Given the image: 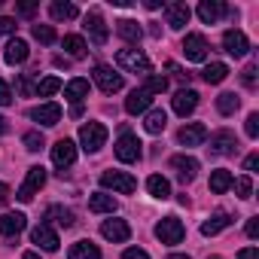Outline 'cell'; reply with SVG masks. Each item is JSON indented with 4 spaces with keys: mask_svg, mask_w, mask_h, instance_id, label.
Returning a JSON list of instances; mask_svg holds the SVG:
<instances>
[{
    "mask_svg": "<svg viewBox=\"0 0 259 259\" xmlns=\"http://www.w3.org/2000/svg\"><path fill=\"white\" fill-rule=\"evenodd\" d=\"M7 132H10V125H7V119H4V116H0V135H7Z\"/></svg>",
    "mask_w": 259,
    "mask_h": 259,
    "instance_id": "54",
    "label": "cell"
},
{
    "mask_svg": "<svg viewBox=\"0 0 259 259\" xmlns=\"http://www.w3.org/2000/svg\"><path fill=\"white\" fill-rule=\"evenodd\" d=\"M34 10H37V4H22V7H19V13H22V16H31Z\"/></svg>",
    "mask_w": 259,
    "mask_h": 259,
    "instance_id": "53",
    "label": "cell"
},
{
    "mask_svg": "<svg viewBox=\"0 0 259 259\" xmlns=\"http://www.w3.org/2000/svg\"><path fill=\"white\" fill-rule=\"evenodd\" d=\"M165 13H168V25H171L174 31H183V28L189 25V16H192L186 4H168Z\"/></svg>",
    "mask_w": 259,
    "mask_h": 259,
    "instance_id": "22",
    "label": "cell"
},
{
    "mask_svg": "<svg viewBox=\"0 0 259 259\" xmlns=\"http://www.w3.org/2000/svg\"><path fill=\"white\" fill-rule=\"evenodd\" d=\"M31 119L34 122H40V125H58V119H61V107L58 104H40V107H34L31 110Z\"/></svg>",
    "mask_w": 259,
    "mask_h": 259,
    "instance_id": "18",
    "label": "cell"
},
{
    "mask_svg": "<svg viewBox=\"0 0 259 259\" xmlns=\"http://www.w3.org/2000/svg\"><path fill=\"white\" fill-rule=\"evenodd\" d=\"M168 259H189V256H183V253H171Z\"/></svg>",
    "mask_w": 259,
    "mask_h": 259,
    "instance_id": "56",
    "label": "cell"
},
{
    "mask_svg": "<svg viewBox=\"0 0 259 259\" xmlns=\"http://www.w3.org/2000/svg\"><path fill=\"white\" fill-rule=\"evenodd\" d=\"M116 31H119V37H122L125 43H138V40L144 37V28H141L138 22H132V19H122V22L116 25Z\"/></svg>",
    "mask_w": 259,
    "mask_h": 259,
    "instance_id": "27",
    "label": "cell"
},
{
    "mask_svg": "<svg viewBox=\"0 0 259 259\" xmlns=\"http://www.w3.org/2000/svg\"><path fill=\"white\" fill-rule=\"evenodd\" d=\"M232 186H235L238 198H250V195H253V180H250V174H244V177L232 180Z\"/></svg>",
    "mask_w": 259,
    "mask_h": 259,
    "instance_id": "40",
    "label": "cell"
},
{
    "mask_svg": "<svg viewBox=\"0 0 259 259\" xmlns=\"http://www.w3.org/2000/svg\"><path fill=\"white\" fill-rule=\"evenodd\" d=\"M165 89H168V79L159 76V73H150L147 82H144V92H147V95H162Z\"/></svg>",
    "mask_w": 259,
    "mask_h": 259,
    "instance_id": "37",
    "label": "cell"
},
{
    "mask_svg": "<svg viewBox=\"0 0 259 259\" xmlns=\"http://www.w3.org/2000/svg\"><path fill=\"white\" fill-rule=\"evenodd\" d=\"M229 223H232V217H229L226 210H217V213H210V217L201 223V235H204V238H213V235H220Z\"/></svg>",
    "mask_w": 259,
    "mask_h": 259,
    "instance_id": "23",
    "label": "cell"
},
{
    "mask_svg": "<svg viewBox=\"0 0 259 259\" xmlns=\"http://www.w3.org/2000/svg\"><path fill=\"white\" fill-rule=\"evenodd\" d=\"M165 125H168L165 110H150V113H147V119H144V128H147L150 135H162V132H165Z\"/></svg>",
    "mask_w": 259,
    "mask_h": 259,
    "instance_id": "29",
    "label": "cell"
},
{
    "mask_svg": "<svg viewBox=\"0 0 259 259\" xmlns=\"http://www.w3.org/2000/svg\"><path fill=\"white\" fill-rule=\"evenodd\" d=\"M19 92L31 95V76H28V73H22V79H19Z\"/></svg>",
    "mask_w": 259,
    "mask_h": 259,
    "instance_id": "51",
    "label": "cell"
},
{
    "mask_svg": "<svg viewBox=\"0 0 259 259\" xmlns=\"http://www.w3.org/2000/svg\"><path fill=\"white\" fill-rule=\"evenodd\" d=\"M43 183H46V168H40V165H34V168H28V177H25V183L19 186V201H31L40 189H43Z\"/></svg>",
    "mask_w": 259,
    "mask_h": 259,
    "instance_id": "4",
    "label": "cell"
},
{
    "mask_svg": "<svg viewBox=\"0 0 259 259\" xmlns=\"http://www.w3.org/2000/svg\"><path fill=\"white\" fill-rule=\"evenodd\" d=\"M67 259H101V250L92 241H76V244H70Z\"/></svg>",
    "mask_w": 259,
    "mask_h": 259,
    "instance_id": "26",
    "label": "cell"
},
{
    "mask_svg": "<svg viewBox=\"0 0 259 259\" xmlns=\"http://www.w3.org/2000/svg\"><path fill=\"white\" fill-rule=\"evenodd\" d=\"M204 138H207V128H204L201 122H189V125H183L180 132H177V141H180L183 147H201Z\"/></svg>",
    "mask_w": 259,
    "mask_h": 259,
    "instance_id": "11",
    "label": "cell"
},
{
    "mask_svg": "<svg viewBox=\"0 0 259 259\" xmlns=\"http://www.w3.org/2000/svg\"><path fill=\"white\" fill-rule=\"evenodd\" d=\"M213 156H232L235 150H238V138L232 135V132H217L213 138H210V147H207Z\"/></svg>",
    "mask_w": 259,
    "mask_h": 259,
    "instance_id": "13",
    "label": "cell"
},
{
    "mask_svg": "<svg viewBox=\"0 0 259 259\" xmlns=\"http://www.w3.org/2000/svg\"><path fill=\"white\" fill-rule=\"evenodd\" d=\"M16 31V19H7V16H0V37H7Z\"/></svg>",
    "mask_w": 259,
    "mask_h": 259,
    "instance_id": "45",
    "label": "cell"
},
{
    "mask_svg": "<svg viewBox=\"0 0 259 259\" xmlns=\"http://www.w3.org/2000/svg\"><path fill=\"white\" fill-rule=\"evenodd\" d=\"M28 55H31V52H28V43L16 37V40H10V46H7V55H4V61L16 67V64H25V61H28Z\"/></svg>",
    "mask_w": 259,
    "mask_h": 259,
    "instance_id": "25",
    "label": "cell"
},
{
    "mask_svg": "<svg viewBox=\"0 0 259 259\" xmlns=\"http://www.w3.org/2000/svg\"><path fill=\"white\" fill-rule=\"evenodd\" d=\"M22 259H40V256H37V253H34V250H28V253H25V256H22Z\"/></svg>",
    "mask_w": 259,
    "mask_h": 259,
    "instance_id": "55",
    "label": "cell"
},
{
    "mask_svg": "<svg viewBox=\"0 0 259 259\" xmlns=\"http://www.w3.org/2000/svg\"><path fill=\"white\" fill-rule=\"evenodd\" d=\"M85 31H89V37H92V43H95V46H104V43H107V37H110V31H107V25H104L101 13H89V16H85Z\"/></svg>",
    "mask_w": 259,
    "mask_h": 259,
    "instance_id": "14",
    "label": "cell"
},
{
    "mask_svg": "<svg viewBox=\"0 0 259 259\" xmlns=\"http://www.w3.org/2000/svg\"><path fill=\"white\" fill-rule=\"evenodd\" d=\"M58 89H61V79H58V76H46V79L37 82V95H40V98H49V95H55Z\"/></svg>",
    "mask_w": 259,
    "mask_h": 259,
    "instance_id": "38",
    "label": "cell"
},
{
    "mask_svg": "<svg viewBox=\"0 0 259 259\" xmlns=\"http://www.w3.org/2000/svg\"><path fill=\"white\" fill-rule=\"evenodd\" d=\"M52 162H55L58 168H70V165L76 162V144L67 141V138H61V141L52 147Z\"/></svg>",
    "mask_w": 259,
    "mask_h": 259,
    "instance_id": "12",
    "label": "cell"
},
{
    "mask_svg": "<svg viewBox=\"0 0 259 259\" xmlns=\"http://www.w3.org/2000/svg\"><path fill=\"white\" fill-rule=\"evenodd\" d=\"M256 73H259V70H256V64H247V67H244L241 79H244V85H247V89H253V85H256Z\"/></svg>",
    "mask_w": 259,
    "mask_h": 259,
    "instance_id": "43",
    "label": "cell"
},
{
    "mask_svg": "<svg viewBox=\"0 0 259 259\" xmlns=\"http://www.w3.org/2000/svg\"><path fill=\"white\" fill-rule=\"evenodd\" d=\"M85 95H89V79H70V82L64 85V98L73 101V104H79Z\"/></svg>",
    "mask_w": 259,
    "mask_h": 259,
    "instance_id": "31",
    "label": "cell"
},
{
    "mask_svg": "<svg viewBox=\"0 0 259 259\" xmlns=\"http://www.w3.org/2000/svg\"><path fill=\"white\" fill-rule=\"evenodd\" d=\"M31 34H34V40H40V43H55V28L52 25H34L31 28Z\"/></svg>",
    "mask_w": 259,
    "mask_h": 259,
    "instance_id": "39",
    "label": "cell"
},
{
    "mask_svg": "<svg viewBox=\"0 0 259 259\" xmlns=\"http://www.w3.org/2000/svg\"><path fill=\"white\" fill-rule=\"evenodd\" d=\"M223 49L229 52V55H235V58H244L247 52H250V40L244 37V31H226L223 34Z\"/></svg>",
    "mask_w": 259,
    "mask_h": 259,
    "instance_id": "8",
    "label": "cell"
},
{
    "mask_svg": "<svg viewBox=\"0 0 259 259\" xmlns=\"http://www.w3.org/2000/svg\"><path fill=\"white\" fill-rule=\"evenodd\" d=\"M238 104H241V101H238L235 92H223V95L217 98V110H220L223 116H232V113L238 110Z\"/></svg>",
    "mask_w": 259,
    "mask_h": 259,
    "instance_id": "35",
    "label": "cell"
},
{
    "mask_svg": "<svg viewBox=\"0 0 259 259\" xmlns=\"http://www.w3.org/2000/svg\"><path fill=\"white\" fill-rule=\"evenodd\" d=\"M165 67H168V70H171V73H174V76H177V79H180V82H189V73H183V70H180V67H177V64H174V61H168V64H165Z\"/></svg>",
    "mask_w": 259,
    "mask_h": 259,
    "instance_id": "48",
    "label": "cell"
},
{
    "mask_svg": "<svg viewBox=\"0 0 259 259\" xmlns=\"http://www.w3.org/2000/svg\"><path fill=\"white\" fill-rule=\"evenodd\" d=\"M19 232H25V213H4L0 217V235L4 238H16Z\"/></svg>",
    "mask_w": 259,
    "mask_h": 259,
    "instance_id": "24",
    "label": "cell"
},
{
    "mask_svg": "<svg viewBox=\"0 0 259 259\" xmlns=\"http://www.w3.org/2000/svg\"><path fill=\"white\" fill-rule=\"evenodd\" d=\"M210 259H223V256H210Z\"/></svg>",
    "mask_w": 259,
    "mask_h": 259,
    "instance_id": "57",
    "label": "cell"
},
{
    "mask_svg": "<svg viewBox=\"0 0 259 259\" xmlns=\"http://www.w3.org/2000/svg\"><path fill=\"white\" fill-rule=\"evenodd\" d=\"M22 141H25V150H31V153H40L43 150V135L40 132H28Z\"/></svg>",
    "mask_w": 259,
    "mask_h": 259,
    "instance_id": "41",
    "label": "cell"
},
{
    "mask_svg": "<svg viewBox=\"0 0 259 259\" xmlns=\"http://www.w3.org/2000/svg\"><path fill=\"white\" fill-rule=\"evenodd\" d=\"M238 259H259V250H256V247H244V250L238 253Z\"/></svg>",
    "mask_w": 259,
    "mask_h": 259,
    "instance_id": "50",
    "label": "cell"
},
{
    "mask_svg": "<svg viewBox=\"0 0 259 259\" xmlns=\"http://www.w3.org/2000/svg\"><path fill=\"white\" fill-rule=\"evenodd\" d=\"M79 144H82L85 153H98V150L107 144V128H104L101 122H85V125L79 128Z\"/></svg>",
    "mask_w": 259,
    "mask_h": 259,
    "instance_id": "2",
    "label": "cell"
},
{
    "mask_svg": "<svg viewBox=\"0 0 259 259\" xmlns=\"http://www.w3.org/2000/svg\"><path fill=\"white\" fill-rule=\"evenodd\" d=\"M31 241L40 244L43 250H58V232H55L52 226H46V223H40V226L31 232Z\"/></svg>",
    "mask_w": 259,
    "mask_h": 259,
    "instance_id": "20",
    "label": "cell"
},
{
    "mask_svg": "<svg viewBox=\"0 0 259 259\" xmlns=\"http://www.w3.org/2000/svg\"><path fill=\"white\" fill-rule=\"evenodd\" d=\"M247 238H259V217L247 220Z\"/></svg>",
    "mask_w": 259,
    "mask_h": 259,
    "instance_id": "47",
    "label": "cell"
},
{
    "mask_svg": "<svg viewBox=\"0 0 259 259\" xmlns=\"http://www.w3.org/2000/svg\"><path fill=\"white\" fill-rule=\"evenodd\" d=\"M147 189H150V195H153V198H162V201H165V198H171V183H168L162 174H153V177L147 180Z\"/></svg>",
    "mask_w": 259,
    "mask_h": 259,
    "instance_id": "30",
    "label": "cell"
},
{
    "mask_svg": "<svg viewBox=\"0 0 259 259\" xmlns=\"http://www.w3.org/2000/svg\"><path fill=\"white\" fill-rule=\"evenodd\" d=\"M101 186L113 189V192H122V195H132L138 189V180L132 174H125V171H104L101 174Z\"/></svg>",
    "mask_w": 259,
    "mask_h": 259,
    "instance_id": "3",
    "label": "cell"
},
{
    "mask_svg": "<svg viewBox=\"0 0 259 259\" xmlns=\"http://www.w3.org/2000/svg\"><path fill=\"white\" fill-rule=\"evenodd\" d=\"M101 235L107 241H113V244H122V241L132 238V226H128L125 220H104L101 223Z\"/></svg>",
    "mask_w": 259,
    "mask_h": 259,
    "instance_id": "9",
    "label": "cell"
},
{
    "mask_svg": "<svg viewBox=\"0 0 259 259\" xmlns=\"http://www.w3.org/2000/svg\"><path fill=\"white\" fill-rule=\"evenodd\" d=\"M89 210H95V213H113L116 210V198L107 195V192H95L89 198Z\"/></svg>",
    "mask_w": 259,
    "mask_h": 259,
    "instance_id": "28",
    "label": "cell"
},
{
    "mask_svg": "<svg viewBox=\"0 0 259 259\" xmlns=\"http://www.w3.org/2000/svg\"><path fill=\"white\" fill-rule=\"evenodd\" d=\"M201 76H204V82L217 85V82H223V79L229 76V67H226V64H220V61H213V64H207V67L201 70Z\"/></svg>",
    "mask_w": 259,
    "mask_h": 259,
    "instance_id": "34",
    "label": "cell"
},
{
    "mask_svg": "<svg viewBox=\"0 0 259 259\" xmlns=\"http://www.w3.org/2000/svg\"><path fill=\"white\" fill-rule=\"evenodd\" d=\"M223 16H226V4H220V0H201L198 4V19L204 25H217Z\"/></svg>",
    "mask_w": 259,
    "mask_h": 259,
    "instance_id": "16",
    "label": "cell"
},
{
    "mask_svg": "<svg viewBox=\"0 0 259 259\" xmlns=\"http://www.w3.org/2000/svg\"><path fill=\"white\" fill-rule=\"evenodd\" d=\"M232 174L226 171V168H220V171H213L210 174V192H217V195H223V192H229L232 189Z\"/></svg>",
    "mask_w": 259,
    "mask_h": 259,
    "instance_id": "32",
    "label": "cell"
},
{
    "mask_svg": "<svg viewBox=\"0 0 259 259\" xmlns=\"http://www.w3.org/2000/svg\"><path fill=\"white\" fill-rule=\"evenodd\" d=\"M183 235H186V229H183V223H180L177 217H165V220L156 226V238H159L162 244H180Z\"/></svg>",
    "mask_w": 259,
    "mask_h": 259,
    "instance_id": "6",
    "label": "cell"
},
{
    "mask_svg": "<svg viewBox=\"0 0 259 259\" xmlns=\"http://www.w3.org/2000/svg\"><path fill=\"white\" fill-rule=\"evenodd\" d=\"M116 64L122 67V70H128V73H144V76H150V58L141 52V49H119L116 52Z\"/></svg>",
    "mask_w": 259,
    "mask_h": 259,
    "instance_id": "1",
    "label": "cell"
},
{
    "mask_svg": "<svg viewBox=\"0 0 259 259\" xmlns=\"http://www.w3.org/2000/svg\"><path fill=\"white\" fill-rule=\"evenodd\" d=\"M116 159L125 162V165L138 162V159H141V141H138L135 135H128V132H125V135L116 141Z\"/></svg>",
    "mask_w": 259,
    "mask_h": 259,
    "instance_id": "7",
    "label": "cell"
},
{
    "mask_svg": "<svg viewBox=\"0 0 259 259\" xmlns=\"http://www.w3.org/2000/svg\"><path fill=\"white\" fill-rule=\"evenodd\" d=\"M49 13H52V19H55V22H70V19H76V16H79V10H76L73 4H61V0H55V4L49 7Z\"/></svg>",
    "mask_w": 259,
    "mask_h": 259,
    "instance_id": "33",
    "label": "cell"
},
{
    "mask_svg": "<svg viewBox=\"0 0 259 259\" xmlns=\"http://www.w3.org/2000/svg\"><path fill=\"white\" fill-rule=\"evenodd\" d=\"M7 201H10V186H7V183H0V207H4Z\"/></svg>",
    "mask_w": 259,
    "mask_h": 259,
    "instance_id": "52",
    "label": "cell"
},
{
    "mask_svg": "<svg viewBox=\"0 0 259 259\" xmlns=\"http://www.w3.org/2000/svg\"><path fill=\"white\" fill-rule=\"evenodd\" d=\"M64 49H67V55L82 58V55H85V40H82L79 34H67V37H64Z\"/></svg>",
    "mask_w": 259,
    "mask_h": 259,
    "instance_id": "36",
    "label": "cell"
},
{
    "mask_svg": "<svg viewBox=\"0 0 259 259\" xmlns=\"http://www.w3.org/2000/svg\"><path fill=\"white\" fill-rule=\"evenodd\" d=\"M256 168H259V156H256V153H250V156L244 159V171H256Z\"/></svg>",
    "mask_w": 259,
    "mask_h": 259,
    "instance_id": "49",
    "label": "cell"
},
{
    "mask_svg": "<svg viewBox=\"0 0 259 259\" xmlns=\"http://www.w3.org/2000/svg\"><path fill=\"white\" fill-rule=\"evenodd\" d=\"M122 259H150V253H147V250L132 247V250H125V253H122Z\"/></svg>",
    "mask_w": 259,
    "mask_h": 259,
    "instance_id": "46",
    "label": "cell"
},
{
    "mask_svg": "<svg viewBox=\"0 0 259 259\" xmlns=\"http://www.w3.org/2000/svg\"><path fill=\"white\" fill-rule=\"evenodd\" d=\"M92 76H95V82H98V89H101L104 95H116V92L122 89V73H116V70L107 67V64H98Z\"/></svg>",
    "mask_w": 259,
    "mask_h": 259,
    "instance_id": "5",
    "label": "cell"
},
{
    "mask_svg": "<svg viewBox=\"0 0 259 259\" xmlns=\"http://www.w3.org/2000/svg\"><path fill=\"white\" fill-rule=\"evenodd\" d=\"M207 40H204V34H186V40H183V55L189 58V61H204L207 58Z\"/></svg>",
    "mask_w": 259,
    "mask_h": 259,
    "instance_id": "10",
    "label": "cell"
},
{
    "mask_svg": "<svg viewBox=\"0 0 259 259\" xmlns=\"http://www.w3.org/2000/svg\"><path fill=\"white\" fill-rule=\"evenodd\" d=\"M195 107H198V92L180 89V92L174 95V113H177V116H189Z\"/></svg>",
    "mask_w": 259,
    "mask_h": 259,
    "instance_id": "17",
    "label": "cell"
},
{
    "mask_svg": "<svg viewBox=\"0 0 259 259\" xmlns=\"http://www.w3.org/2000/svg\"><path fill=\"white\" fill-rule=\"evenodd\" d=\"M13 104V92H10V85L0 79V107H10Z\"/></svg>",
    "mask_w": 259,
    "mask_h": 259,
    "instance_id": "44",
    "label": "cell"
},
{
    "mask_svg": "<svg viewBox=\"0 0 259 259\" xmlns=\"http://www.w3.org/2000/svg\"><path fill=\"white\" fill-rule=\"evenodd\" d=\"M150 104H153V95H147L144 89H135L132 95L125 98V110L132 113V116H138V113H147V110H150Z\"/></svg>",
    "mask_w": 259,
    "mask_h": 259,
    "instance_id": "21",
    "label": "cell"
},
{
    "mask_svg": "<svg viewBox=\"0 0 259 259\" xmlns=\"http://www.w3.org/2000/svg\"><path fill=\"white\" fill-rule=\"evenodd\" d=\"M244 132H247V138H259V113H250V116H247Z\"/></svg>",
    "mask_w": 259,
    "mask_h": 259,
    "instance_id": "42",
    "label": "cell"
},
{
    "mask_svg": "<svg viewBox=\"0 0 259 259\" xmlns=\"http://www.w3.org/2000/svg\"><path fill=\"white\" fill-rule=\"evenodd\" d=\"M46 226H58V229H70L73 226V210H67V207H61V204H52V207H46Z\"/></svg>",
    "mask_w": 259,
    "mask_h": 259,
    "instance_id": "19",
    "label": "cell"
},
{
    "mask_svg": "<svg viewBox=\"0 0 259 259\" xmlns=\"http://www.w3.org/2000/svg\"><path fill=\"white\" fill-rule=\"evenodd\" d=\"M171 168L177 171V177H180L183 183H192V180L198 177V162H195L192 156H174V159H171Z\"/></svg>",
    "mask_w": 259,
    "mask_h": 259,
    "instance_id": "15",
    "label": "cell"
}]
</instances>
